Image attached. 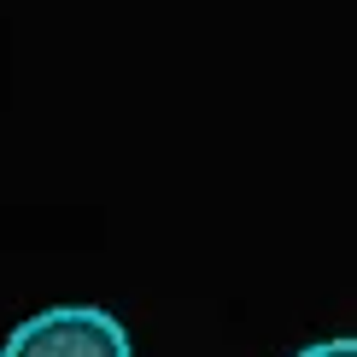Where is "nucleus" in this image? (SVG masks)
I'll return each instance as SVG.
<instances>
[{
    "label": "nucleus",
    "mask_w": 357,
    "mask_h": 357,
    "mask_svg": "<svg viewBox=\"0 0 357 357\" xmlns=\"http://www.w3.org/2000/svg\"><path fill=\"white\" fill-rule=\"evenodd\" d=\"M0 357H135L129 334L100 305H47L6 334Z\"/></svg>",
    "instance_id": "obj_1"
},
{
    "label": "nucleus",
    "mask_w": 357,
    "mask_h": 357,
    "mask_svg": "<svg viewBox=\"0 0 357 357\" xmlns=\"http://www.w3.org/2000/svg\"><path fill=\"white\" fill-rule=\"evenodd\" d=\"M293 357H357V334H346V340H317V346H305V351H293Z\"/></svg>",
    "instance_id": "obj_2"
}]
</instances>
